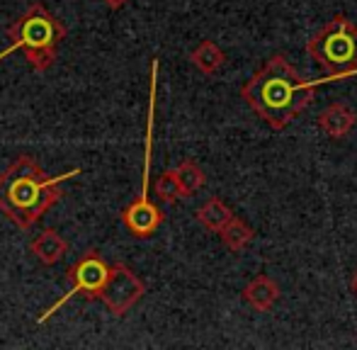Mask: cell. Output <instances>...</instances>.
I'll use <instances>...</instances> for the list:
<instances>
[{
	"instance_id": "cell-6",
	"label": "cell",
	"mask_w": 357,
	"mask_h": 350,
	"mask_svg": "<svg viewBox=\"0 0 357 350\" xmlns=\"http://www.w3.org/2000/svg\"><path fill=\"white\" fill-rule=\"evenodd\" d=\"M144 292H146V287L137 273H132L127 265H114L107 282H105L102 292H100V299H102L105 307H107L114 317H124V314L144 297Z\"/></svg>"
},
{
	"instance_id": "cell-18",
	"label": "cell",
	"mask_w": 357,
	"mask_h": 350,
	"mask_svg": "<svg viewBox=\"0 0 357 350\" xmlns=\"http://www.w3.org/2000/svg\"><path fill=\"white\" fill-rule=\"evenodd\" d=\"M350 289H353V294L357 297V270L353 273V280H350Z\"/></svg>"
},
{
	"instance_id": "cell-2",
	"label": "cell",
	"mask_w": 357,
	"mask_h": 350,
	"mask_svg": "<svg viewBox=\"0 0 357 350\" xmlns=\"http://www.w3.org/2000/svg\"><path fill=\"white\" fill-rule=\"evenodd\" d=\"M75 173L78 171L59 175V178H47L34 158H17L0 175V209L17 227H34L39 217L61 197L56 185L66 178H73Z\"/></svg>"
},
{
	"instance_id": "cell-11",
	"label": "cell",
	"mask_w": 357,
	"mask_h": 350,
	"mask_svg": "<svg viewBox=\"0 0 357 350\" xmlns=\"http://www.w3.org/2000/svg\"><path fill=\"white\" fill-rule=\"evenodd\" d=\"M29 251H32L34 258H39L44 265H54L66 256L68 246H66V241H63L61 234L54 231V229H47V231H42L37 238H34Z\"/></svg>"
},
{
	"instance_id": "cell-10",
	"label": "cell",
	"mask_w": 357,
	"mask_h": 350,
	"mask_svg": "<svg viewBox=\"0 0 357 350\" xmlns=\"http://www.w3.org/2000/svg\"><path fill=\"white\" fill-rule=\"evenodd\" d=\"M190 61H192V66L197 68L199 73L214 76V73H219L221 68L226 66V54L216 42L204 39V42H199L197 47L190 52Z\"/></svg>"
},
{
	"instance_id": "cell-12",
	"label": "cell",
	"mask_w": 357,
	"mask_h": 350,
	"mask_svg": "<svg viewBox=\"0 0 357 350\" xmlns=\"http://www.w3.org/2000/svg\"><path fill=\"white\" fill-rule=\"evenodd\" d=\"M234 217L236 214L231 212V207L219 197H209L207 202L195 212V219H197L207 231H214V234H219Z\"/></svg>"
},
{
	"instance_id": "cell-15",
	"label": "cell",
	"mask_w": 357,
	"mask_h": 350,
	"mask_svg": "<svg viewBox=\"0 0 357 350\" xmlns=\"http://www.w3.org/2000/svg\"><path fill=\"white\" fill-rule=\"evenodd\" d=\"M153 192H155V197H158V202H163V204H175L180 197H185L183 185H180V180H178V175H175V171L160 173L158 178H155Z\"/></svg>"
},
{
	"instance_id": "cell-13",
	"label": "cell",
	"mask_w": 357,
	"mask_h": 350,
	"mask_svg": "<svg viewBox=\"0 0 357 350\" xmlns=\"http://www.w3.org/2000/svg\"><path fill=\"white\" fill-rule=\"evenodd\" d=\"M219 238H221V243L229 248V251L238 253V251H243V248L248 246L250 241H253L255 231H253V227H250L248 222H243L241 217H234L219 231Z\"/></svg>"
},
{
	"instance_id": "cell-1",
	"label": "cell",
	"mask_w": 357,
	"mask_h": 350,
	"mask_svg": "<svg viewBox=\"0 0 357 350\" xmlns=\"http://www.w3.org/2000/svg\"><path fill=\"white\" fill-rule=\"evenodd\" d=\"M338 78L324 76L319 81L296 73L284 54H273L248 81L241 86V98L250 109L275 132L289 127L314 100V90L321 83H333Z\"/></svg>"
},
{
	"instance_id": "cell-16",
	"label": "cell",
	"mask_w": 357,
	"mask_h": 350,
	"mask_svg": "<svg viewBox=\"0 0 357 350\" xmlns=\"http://www.w3.org/2000/svg\"><path fill=\"white\" fill-rule=\"evenodd\" d=\"M24 56H27L29 66H32L34 71H47V68H52L54 61H56V47L29 49V52H24Z\"/></svg>"
},
{
	"instance_id": "cell-9",
	"label": "cell",
	"mask_w": 357,
	"mask_h": 350,
	"mask_svg": "<svg viewBox=\"0 0 357 350\" xmlns=\"http://www.w3.org/2000/svg\"><path fill=\"white\" fill-rule=\"evenodd\" d=\"M280 284L275 282L270 275H255L243 289H241V299L255 312H270L275 304L280 302Z\"/></svg>"
},
{
	"instance_id": "cell-8",
	"label": "cell",
	"mask_w": 357,
	"mask_h": 350,
	"mask_svg": "<svg viewBox=\"0 0 357 350\" xmlns=\"http://www.w3.org/2000/svg\"><path fill=\"white\" fill-rule=\"evenodd\" d=\"M316 124H319V129L328 139L340 142V139H345L357 127V112L345 102H331L328 107H324L319 112Z\"/></svg>"
},
{
	"instance_id": "cell-7",
	"label": "cell",
	"mask_w": 357,
	"mask_h": 350,
	"mask_svg": "<svg viewBox=\"0 0 357 350\" xmlns=\"http://www.w3.org/2000/svg\"><path fill=\"white\" fill-rule=\"evenodd\" d=\"M122 217H124L127 229L134 234V236H137V238H149L151 234H153L155 229L163 224L165 214L160 212V207H155V204L151 202L146 195H142V197H137L127 209H124Z\"/></svg>"
},
{
	"instance_id": "cell-5",
	"label": "cell",
	"mask_w": 357,
	"mask_h": 350,
	"mask_svg": "<svg viewBox=\"0 0 357 350\" xmlns=\"http://www.w3.org/2000/svg\"><path fill=\"white\" fill-rule=\"evenodd\" d=\"M109 273H112V268H109V265L105 263L98 253H85V256L80 258V261L75 263L71 270H68V277H71V289L63 294L61 302H56L42 319H39V324H44L54 312H59V309L63 307V302H66L68 297H73V294L85 292L88 297H100V292H102Z\"/></svg>"
},
{
	"instance_id": "cell-3",
	"label": "cell",
	"mask_w": 357,
	"mask_h": 350,
	"mask_svg": "<svg viewBox=\"0 0 357 350\" xmlns=\"http://www.w3.org/2000/svg\"><path fill=\"white\" fill-rule=\"evenodd\" d=\"M306 54L326 76L338 81L357 76V24L345 15L331 17L306 42Z\"/></svg>"
},
{
	"instance_id": "cell-4",
	"label": "cell",
	"mask_w": 357,
	"mask_h": 350,
	"mask_svg": "<svg viewBox=\"0 0 357 350\" xmlns=\"http://www.w3.org/2000/svg\"><path fill=\"white\" fill-rule=\"evenodd\" d=\"M10 44L0 59L13 54L15 49H22V52H29V49H42V47H56L59 42L63 39V27L54 15L47 13L44 5H32L22 17H17L8 29Z\"/></svg>"
},
{
	"instance_id": "cell-17",
	"label": "cell",
	"mask_w": 357,
	"mask_h": 350,
	"mask_svg": "<svg viewBox=\"0 0 357 350\" xmlns=\"http://www.w3.org/2000/svg\"><path fill=\"white\" fill-rule=\"evenodd\" d=\"M105 3H107L112 10H117V8H122V5L127 3V0H105Z\"/></svg>"
},
{
	"instance_id": "cell-14",
	"label": "cell",
	"mask_w": 357,
	"mask_h": 350,
	"mask_svg": "<svg viewBox=\"0 0 357 350\" xmlns=\"http://www.w3.org/2000/svg\"><path fill=\"white\" fill-rule=\"evenodd\" d=\"M173 171H175V175H178L180 185H183L185 197H188V195L199 192V190L204 188V183H207V178H204V171L195 161H190V158L180 163L178 168H173Z\"/></svg>"
}]
</instances>
